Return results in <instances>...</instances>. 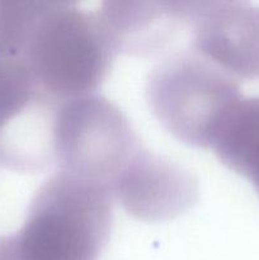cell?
Returning <instances> with one entry per match:
<instances>
[{"instance_id": "6da1fadb", "label": "cell", "mask_w": 259, "mask_h": 260, "mask_svg": "<svg viewBox=\"0 0 259 260\" xmlns=\"http://www.w3.org/2000/svg\"><path fill=\"white\" fill-rule=\"evenodd\" d=\"M113 201L104 184L58 170L36 190L20 228L0 236V260H98Z\"/></svg>"}, {"instance_id": "7a4b0ae2", "label": "cell", "mask_w": 259, "mask_h": 260, "mask_svg": "<svg viewBox=\"0 0 259 260\" xmlns=\"http://www.w3.org/2000/svg\"><path fill=\"white\" fill-rule=\"evenodd\" d=\"M113 57L95 13L71 3L46 2L22 58L38 89L60 103L95 93Z\"/></svg>"}, {"instance_id": "3957f363", "label": "cell", "mask_w": 259, "mask_h": 260, "mask_svg": "<svg viewBox=\"0 0 259 260\" xmlns=\"http://www.w3.org/2000/svg\"><path fill=\"white\" fill-rule=\"evenodd\" d=\"M152 114L178 141L211 149L218 127L241 98L239 80L189 48L159 61L146 80Z\"/></svg>"}, {"instance_id": "277c9868", "label": "cell", "mask_w": 259, "mask_h": 260, "mask_svg": "<svg viewBox=\"0 0 259 260\" xmlns=\"http://www.w3.org/2000/svg\"><path fill=\"white\" fill-rule=\"evenodd\" d=\"M144 145L126 114L99 94L60 102L53 113V162L70 173L109 188Z\"/></svg>"}, {"instance_id": "5b68a950", "label": "cell", "mask_w": 259, "mask_h": 260, "mask_svg": "<svg viewBox=\"0 0 259 260\" xmlns=\"http://www.w3.org/2000/svg\"><path fill=\"white\" fill-rule=\"evenodd\" d=\"M124 212L144 222L179 217L193 207L200 184L178 162L142 146L109 185Z\"/></svg>"}, {"instance_id": "8992f818", "label": "cell", "mask_w": 259, "mask_h": 260, "mask_svg": "<svg viewBox=\"0 0 259 260\" xmlns=\"http://www.w3.org/2000/svg\"><path fill=\"white\" fill-rule=\"evenodd\" d=\"M188 48L235 79H259V5L192 2Z\"/></svg>"}, {"instance_id": "52a82bcc", "label": "cell", "mask_w": 259, "mask_h": 260, "mask_svg": "<svg viewBox=\"0 0 259 260\" xmlns=\"http://www.w3.org/2000/svg\"><path fill=\"white\" fill-rule=\"evenodd\" d=\"M192 2H104L95 15L108 45L132 57H167L189 40Z\"/></svg>"}, {"instance_id": "ba28073f", "label": "cell", "mask_w": 259, "mask_h": 260, "mask_svg": "<svg viewBox=\"0 0 259 260\" xmlns=\"http://www.w3.org/2000/svg\"><path fill=\"white\" fill-rule=\"evenodd\" d=\"M211 149L259 194V96H241L226 113Z\"/></svg>"}, {"instance_id": "9c48e42d", "label": "cell", "mask_w": 259, "mask_h": 260, "mask_svg": "<svg viewBox=\"0 0 259 260\" xmlns=\"http://www.w3.org/2000/svg\"><path fill=\"white\" fill-rule=\"evenodd\" d=\"M46 98L23 58L0 57V140Z\"/></svg>"}, {"instance_id": "30bf717a", "label": "cell", "mask_w": 259, "mask_h": 260, "mask_svg": "<svg viewBox=\"0 0 259 260\" xmlns=\"http://www.w3.org/2000/svg\"><path fill=\"white\" fill-rule=\"evenodd\" d=\"M45 3L0 0V57H23Z\"/></svg>"}]
</instances>
